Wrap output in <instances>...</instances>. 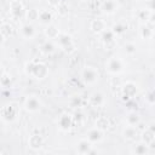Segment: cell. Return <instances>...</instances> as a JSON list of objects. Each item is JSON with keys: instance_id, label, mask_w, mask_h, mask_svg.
I'll return each instance as SVG.
<instances>
[{"instance_id": "obj_32", "label": "cell", "mask_w": 155, "mask_h": 155, "mask_svg": "<svg viewBox=\"0 0 155 155\" xmlns=\"http://www.w3.org/2000/svg\"><path fill=\"white\" fill-rule=\"evenodd\" d=\"M124 50L127 54H134L136 51H137V46L133 44V42H126L124 45Z\"/></svg>"}, {"instance_id": "obj_17", "label": "cell", "mask_w": 155, "mask_h": 155, "mask_svg": "<svg viewBox=\"0 0 155 155\" xmlns=\"http://www.w3.org/2000/svg\"><path fill=\"white\" fill-rule=\"evenodd\" d=\"M149 151H150V148H149V145L145 144L144 142L136 144V145L131 149V153H132V154H136V155H145V154H148Z\"/></svg>"}, {"instance_id": "obj_4", "label": "cell", "mask_w": 155, "mask_h": 155, "mask_svg": "<svg viewBox=\"0 0 155 155\" xmlns=\"http://www.w3.org/2000/svg\"><path fill=\"white\" fill-rule=\"evenodd\" d=\"M57 41H58L59 47L63 51H65L68 53H70V52L74 51V44H73V39H71L70 35H68L65 33H61L59 36L57 38Z\"/></svg>"}, {"instance_id": "obj_14", "label": "cell", "mask_w": 155, "mask_h": 155, "mask_svg": "<svg viewBox=\"0 0 155 155\" xmlns=\"http://www.w3.org/2000/svg\"><path fill=\"white\" fill-rule=\"evenodd\" d=\"M21 34H22V36L24 39L30 40V39H33L35 36V28L30 23H25V24H23L21 27Z\"/></svg>"}, {"instance_id": "obj_38", "label": "cell", "mask_w": 155, "mask_h": 155, "mask_svg": "<svg viewBox=\"0 0 155 155\" xmlns=\"http://www.w3.org/2000/svg\"><path fill=\"white\" fill-rule=\"evenodd\" d=\"M148 128H149V130L155 134V122H151V124L149 125V127H148Z\"/></svg>"}, {"instance_id": "obj_7", "label": "cell", "mask_w": 155, "mask_h": 155, "mask_svg": "<svg viewBox=\"0 0 155 155\" xmlns=\"http://www.w3.org/2000/svg\"><path fill=\"white\" fill-rule=\"evenodd\" d=\"M23 107L29 113H36L40 110L41 108V103L39 101L38 97L35 96H28L25 99H24V103H23Z\"/></svg>"}, {"instance_id": "obj_39", "label": "cell", "mask_w": 155, "mask_h": 155, "mask_svg": "<svg viewBox=\"0 0 155 155\" xmlns=\"http://www.w3.org/2000/svg\"><path fill=\"white\" fill-rule=\"evenodd\" d=\"M149 22H151V23H155V12H151V13H150V18H149Z\"/></svg>"}, {"instance_id": "obj_40", "label": "cell", "mask_w": 155, "mask_h": 155, "mask_svg": "<svg viewBox=\"0 0 155 155\" xmlns=\"http://www.w3.org/2000/svg\"><path fill=\"white\" fill-rule=\"evenodd\" d=\"M74 1H81V0H74Z\"/></svg>"}, {"instance_id": "obj_15", "label": "cell", "mask_w": 155, "mask_h": 155, "mask_svg": "<svg viewBox=\"0 0 155 155\" xmlns=\"http://www.w3.org/2000/svg\"><path fill=\"white\" fill-rule=\"evenodd\" d=\"M0 34H1V38L2 40H7L10 39L12 35H13V27L7 23V22H4L0 27Z\"/></svg>"}, {"instance_id": "obj_42", "label": "cell", "mask_w": 155, "mask_h": 155, "mask_svg": "<svg viewBox=\"0 0 155 155\" xmlns=\"http://www.w3.org/2000/svg\"><path fill=\"white\" fill-rule=\"evenodd\" d=\"M115 1H117V0H115Z\"/></svg>"}, {"instance_id": "obj_35", "label": "cell", "mask_w": 155, "mask_h": 155, "mask_svg": "<svg viewBox=\"0 0 155 155\" xmlns=\"http://www.w3.org/2000/svg\"><path fill=\"white\" fill-rule=\"evenodd\" d=\"M57 10H58V12L61 13V15H65L68 11H67V6H65V4H59L58 6H57Z\"/></svg>"}, {"instance_id": "obj_25", "label": "cell", "mask_w": 155, "mask_h": 155, "mask_svg": "<svg viewBox=\"0 0 155 155\" xmlns=\"http://www.w3.org/2000/svg\"><path fill=\"white\" fill-rule=\"evenodd\" d=\"M56 50V46L51 42V41H45L41 46H40V51L44 53V54H52Z\"/></svg>"}, {"instance_id": "obj_3", "label": "cell", "mask_w": 155, "mask_h": 155, "mask_svg": "<svg viewBox=\"0 0 155 155\" xmlns=\"http://www.w3.org/2000/svg\"><path fill=\"white\" fill-rule=\"evenodd\" d=\"M81 79L86 85H93L99 79V73L94 67H85L81 71Z\"/></svg>"}, {"instance_id": "obj_29", "label": "cell", "mask_w": 155, "mask_h": 155, "mask_svg": "<svg viewBox=\"0 0 155 155\" xmlns=\"http://www.w3.org/2000/svg\"><path fill=\"white\" fill-rule=\"evenodd\" d=\"M150 13H151V11L148 10V8L138 10V12H137V18H138L140 22H147V21H149V18H150Z\"/></svg>"}, {"instance_id": "obj_34", "label": "cell", "mask_w": 155, "mask_h": 155, "mask_svg": "<svg viewBox=\"0 0 155 155\" xmlns=\"http://www.w3.org/2000/svg\"><path fill=\"white\" fill-rule=\"evenodd\" d=\"M145 101H147L149 104H151V105L155 104V90L148 91V93L145 94Z\"/></svg>"}, {"instance_id": "obj_1", "label": "cell", "mask_w": 155, "mask_h": 155, "mask_svg": "<svg viewBox=\"0 0 155 155\" xmlns=\"http://www.w3.org/2000/svg\"><path fill=\"white\" fill-rule=\"evenodd\" d=\"M25 71L27 74L31 75L36 80H42L48 75V68L45 63L38 62V61H31L28 62L25 65Z\"/></svg>"}, {"instance_id": "obj_26", "label": "cell", "mask_w": 155, "mask_h": 155, "mask_svg": "<svg viewBox=\"0 0 155 155\" xmlns=\"http://www.w3.org/2000/svg\"><path fill=\"white\" fill-rule=\"evenodd\" d=\"M96 127L99 128V130H102V131L107 130L109 127V120H108V117H105V116H97V119H96Z\"/></svg>"}, {"instance_id": "obj_16", "label": "cell", "mask_w": 155, "mask_h": 155, "mask_svg": "<svg viewBox=\"0 0 155 155\" xmlns=\"http://www.w3.org/2000/svg\"><path fill=\"white\" fill-rule=\"evenodd\" d=\"M102 10L107 15H111L117 10V4L115 0H104L102 4Z\"/></svg>"}, {"instance_id": "obj_28", "label": "cell", "mask_w": 155, "mask_h": 155, "mask_svg": "<svg viewBox=\"0 0 155 155\" xmlns=\"http://www.w3.org/2000/svg\"><path fill=\"white\" fill-rule=\"evenodd\" d=\"M154 139H155V134L149 128H147L145 131H143V133H142V142H144L145 144L149 145Z\"/></svg>"}, {"instance_id": "obj_13", "label": "cell", "mask_w": 155, "mask_h": 155, "mask_svg": "<svg viewBox=\"0 0 155 155\" xmlns=\"http://www.w3.org/2000/svg\"><path fill=\"white\" fill-rule=\"evenodd\" d=\"M28 145H29V148H31L34 150H38L44 145V139L40 134H31L28 138Z\"/></svg>"}, {"instance_id": "obj_21", "label": "cell", "mask_w": 155, "mask_h": 155, "mask_svg": "<svg viewBox=\"0 0 155 155\" xmlns=\"http://www.w3.org/2000/svg\"><path fill=\"white\" fill-rule=\"evenodd\" d=\"M99 35H101V39H102V41H103L104 44H110V42H113L114 39H115V33H114L111 29H105V30L102 31Z\"/></svg>"}, {"instance_id": "obj_20", "label": "cell", "mask_w": 155, "mask_h": 155, "mask_svg": "<svg viewBox=\"0 0 155 155\" xmlns=\"http://www.w3.org/2000/svg\"><path fill=\"white\" fill-rule=\"evenodd\" d=\"M137 134H138V131H137L136 126H130V125H127L126 128L122 131V136H124L126 139H130V140L136 139Z\"/></svg>"}, {"instance_id": "obj_33", "label": "cell", "mask_w": 155, "mask_h": 155, "mask_svg": "<svg viewBox=\"0 0 155 155\" xmlns=\"http://www.w3.org/2000/svg\"><path fill=\"white\" fill-rule=\"evenodd\" d=\"M81 104H82V97H80V96H74V97H71V99H70V107H71V108L81 107Z\"/></svg>"}, {"instance_id": "obj_27", "label": "cell", "mask_w": 155, "mask_h": 155, "mask_svg": "<svg viewBox=\"0 0 155 155\" xmlns=\"http://www.w3.org/2000/svg\"><path fill=\"white\" fill-rule=\"evenodd\" d=\"M25 19L28 23H31L36 19H39V11L36 8H29L25 11Z\"/></svg>"}, {"instance_id": "obj_19", "label": "cell", "mask_w": 155, "mask_h": 155, "mask_svg": "<svg viewBox=\"0 0 155 155\" xmlns=\"http://www.w3.org/2000/svg\"><path fill=\"white\" fill-rule=\"evenodd\" d=\"M39 22L41 24L48 25L52 22V13L47 10H40L39 11Z\"/></svg>"}, {"instance_id": "obj_6", "label": "cell", "mask_w": 155, "mask_h": 155, "mask_svg": "<svg viewBox=\"0 0 155 155\" xmlns=\"http://www.w3.org/2000/svg\"><path fill=\"white\" fill-rule=\"evenodd\" d=\"M73 124H74V117H73L69 113H67V111L62 113V114L59 115L58 120H57V125H58V127H59L62 131H68V130H70V128L73 127Z\"/></svg>"}, {"instance_id": "obj_8", "label": "cell", "mask_w": 155, "mask_h": 155, "mask_svg": "<svg viewBox=\"0 0 155 155\" xmlns=\"http://www.w3.org/2000/svg\"><path fill=\"white\" fill-rule=\"evenodd\" d=\"M121 92H122L124 99H131V98H133V97L137 94L138 87H137V85H136L134 82L128 81V82H125V84L122 85Z\"/></svg>"}, {"instance_id": "obj_30", "label": "cell", "mask_w": 155, "mask_h": 155, "mask_svg": "<svg viewBox=\"0 0 155 155\" xmlns=\"http://www.w3.org/2000/svg\"><path fill=\"white\" fill-rule=\"evenodd\" d=\"M126 29H127V25L125 24V23H116V24H114L113 25V28H111V30L115 33V35H120V34H124L125 31H126Z\"/></svg>"}, {"instance_id": "obj_18", "label": "cell", "mask_w": 155, "mask_h": 155, "mask_svg": "<svg viewBox=\"0 0 155 155\" xmlns=\"http://www.w3.org/2000/svg\"><path fill=\"white\" fill-rule=\"evenodd\" d=\"M90 102H91V104H92L93 107H102V105L104 104V102H105V98H104L103 93H101V92H94V93L91 94Z\"/></svg>"}, {"instance_id": "obj_2", "label": "cell", "mask_w": 155, "mask_h": 155, "mask_svg": "<svg viewBox=\"0 0 155 155\" xmlns=\"http://www.w3.org/2000/svg\"><path fill=\"white\" fill-rule=\"evenodd\" d=\"M19 114V109L16 104L13 103H8L6 105H4L1 108V111H0V116H1V120L4 122H12L17 119Z\"/></svg>"}, {"instance_id": "obj_37", "label": "cell", "mask_w": 155, "mask_h": 155, "mask_svg": "<svg viewBox=\"0 0 155 155\" xmlns=\"http://www.w3.org/2000/svg\"><path fill=\"white\" fill-rule=\"evenodd\" d=\"M47 2L50 4V6H52V7H57V6L62 2V0H47Z\"/></svg>"}, {"instance_id": "obj_5", "label": "cell", "mask_w": 155, "mask_h": 155, "mask_svg": "<svg viewBox=\"0 0 155 155\" xmlns=\"http://www.w3.org/2000/svg\"><path fill=\"white\" fill-rule=\"evenodd\" d=\"M105 68L110 74H119L121 73L124 64L119 57H110L105 63Z\"/></svg>"}, {"instance_id": "obj_41", "label": "cell", "mask_w": 155, "mask_h": 155, "mask_svg": "<svg viewBox=\"0 0 155 155\" xmlns=\"http://www.w3.org/2000/svg\"><path fill=\"white\" fill-rule=\"evenodd\" d=\"M137 1H143V0H137Z\"/></svg>"}, {"instance_id": "obj_11", "label": "cell", "mask_w": 155, "mask_h": 155, "mask_svg": "<svg viewBox=\"0 0 155 155\" xmlns=\"http://www.w3.org/2000/svg\"><path fill=\"white\" fill-rule=\"evenodd\" d=\"M86 138H87L92 144H93V143H98V142H101V140L103 139V131L99 130V128H97V127L91 128V130L87 131Z\"/></svg>"}, {"instance_id": "obj_31", "label": "cell", "mask_w": 155, "mask_h": 155, "mask_svg": "<svg viewBox=\"0 0 155 155\" xmlns=\"http://www.w3.org/2000/svg\"><path fill=\"white\" fill-rule=\"evenodd\" d=\"M0 84L2 88H8L11 85V76L8 74H6L5 71H2L1 74V79H0Z\"/></svg>"}, {"instance_id": "obj_24", "label": "cell", "mask_w": 155, "mask_h": 155, "mask_svg": "<svg viewBox=\"0 0 155 155\" xmlns=\"http://www.w3.org/2000/svg\"><path fill=\"white\" fill-rule=\"evenodd\" d=\"M139 34H140L142 39H144V40H149V39L153 38L154 31H153V29H151L149 25H142L140 29H139Z\"/></svg>"}, {"instance_id": "obj_12", "label": "cell", "mask_w": 155, "mask_h": 155, "mask_svg": "<svg viewBox=\"0 0 155 155\" xmlns=\"http://www.w3.org/2000/svg\"><path fill=\"white\" fill-rule=\"evenodd\" d=\"M90 29L96 34H101L102 31H104L107 29V24L103 19L96 18V19H92V22L90 24Z\"/></svg>"}, {"instance_id": "obj_10", "label": "cell", "mask_w": 155, "mask_h": 155, "mask_svg": "<svg viewBox=\"0 0 155 155\" xmlns=\"http://www.w3.org/2000/svg\"><path fill=\"white\" fill-rule=\"evenodd\" d=\"M23 5L21 2V0H12L10 2V15L13 18H19L23 15Z\"/></svg>"}, {"instance_id": "obj_36", "label": "cell", "mask_w": 155, "mask_h": 155, "mask_svg": "<svg viewBox=\"0 0 155 155\" xmlns=\"http://www.w3.org/2000/svg\"><path fill=\"white\" fill-rule=\"evenodd\" d=\"M147 5H148V10L155 12V0H147Z\"/></svg>"}, {"instance_id": "obj_23", "label": "cell", "mask_w": 155, "mask_h": 155, "mask_svg": "<svg viewBox=\"0 0 155 155\" xmlns=\"http://www.w3.org/2000/svg\"><path fill=\"white\" fill-rule=\"evenodd\" d=\"M59 34H61V31H59V29L57 28V27H54V25H47L46 27V29H45V35L48 38V39H57L58 36H59Z\"/></svg>"}, {"instance_id": "obj_9", "label": "cell", "mask_w": 155, "mask_h": 155, "mask_svg": "<svg viewBox=\"0 0 155 155\" xmlns=\"http://www.w3.org/2000/svg\"><path fill=\"white\" fill-rule=\"evenodd\" d=\"M92 143L86 138V139H80L76 144V153L78 154H81V155H85V154H93L96 153L93 149H92Z\"/></svg>"}, {"instance_id": "obj_22", "label": "cell", "mask_w": 155, "mask_h": 155, "mask_svg": "<svg viewBox=\"0 0 155 155\" xmlns=\"http://www.w3.org/2000/svg\"><path fill=\"white\" fill-rule=\"evenodd\" d=\"M139 122H140V117H139V114L136 111H131L126 116V124L130 126H137Z\"/></svg>"}]
</instances>
